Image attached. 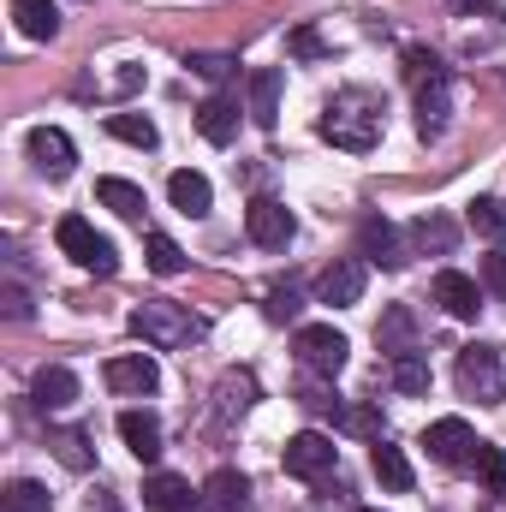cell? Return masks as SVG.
Listing matches in <instances>:
<instances>
[{
  "instance_id": "1",
  "label": "cell",
  "mask_w": 506,
  "mask_h": 512,
  "mask_svg": "<svg viewBox=\"0 0 506 512\" xmlns=\"http://www.w3.org/2000/svg\"><path fill=\"white\" fill-rule=\"evenodd\" d=\"M381 126H387V102L376 90H340L322 114V137L346 155H370L381 143Z\"/></svg>"
},
{
  "instance_id": "2",
  "label": "cell",
  "mask_w": 506,
  "mask_h": 512,
  "mask_svg": "<svg viewBox=\"0 0 506 512\" xmlns=\"http://www.w3.org/2000/svg\"><path fill=\"white\" fill-rule=\"evenodd\" d=\"M131 334L143 346H155V352H173V346H191L203 334V322L185 304H173V298H149V304L131 310Z\"/></svg>"
},
{
  "instance_id": "3",
  "label": "cell",
  "mask_w": 506,
  "mask_h": 512,
  "mask_svg": "<svg viewBox=\"0 0 506 512\" xmlns=\"http://www.w3.org/2000/svg\"><path fill=\"white\" fill-rule=\"evenodd\" d=\"M453 382L465 399H477V405H495L506 399V370H501V352L495 346H465L459 352V364H453Z\"/></svg>"
},
{
  "instance_id": "4",
  "label": "cell",
  "mask_w": 506,
  "mask_h": 512,
  "mask_svg": "<svg viewBox=\"0 0 506 512\" xmlns=\"http://www.w3.org/2000/svg\"><path fill=\"white\" fill-rule=\"evenodd\" d=\"M54 245L72 256L78 268H90V274H114L120 268V251H114V239H102L84 215H66L60 227H54Z\"/></svg>"
},
{
  "instance_id": "5",
  "label": "cell",
  "mask_w": 506,
  "mask_h": 512,
  "mask_svg": "<svg viewBox=\"0 0 506 512\" xmlns=\"http://www.w3.org/2000/svg\"><path fill=\"white\" fill-rule=\"evenodd\" d=\"M292 352H298V364H304L310 376H328V382H334V376L346 370V358H352L346 334H340V328H328V322H310V328H298Z\"/></svg>"
},
{
  "instance_id": "6",
  "label": "cell",
  "mask_w": 506,
  "mask_h": 512,
  "mask_svg": "<svg viewBox=\"0 0 506 512\" xmlns=\"http://www.w3.org/2000/svg\"><path fill=\"white\" fill-rule=\"evenodd\" d=\"M423 447H429V459H435V465L465 471V465H471V453H477V435H471V423H465V417H435V423L423 429Z\"/></svg>"
},
{
  "instance_id": "7",
  "label": "cell",
  "mask_w": 506,
  "mask_h": 512,
  "mask_svg": "<svg viewBox=\"0 0 506 512\" xmlns=\"http://www.w3.org/2000/svg\"><path fill=\"white\" fill-rule=\"evenodd\" d=\"M334 459H340V447H334L322 429H304V435H292V441H286V453H280L286 477H304V483L328 477V471H334Z\"/></svg>"
},
{
  "instance_id": "8",
  "label": "cell",
  "mask_w": 506,
  "mask_h": 512,
  "mask_svg": "<svg viewBox=\"0 0 506 512\" xmlns=\"http://www.w3.org/2000/svg\"><path fill=\"white\" fill-rule=\"evenodd\" d=\"M245 233H251V245H262V251H286L292 245V209L274 203V197H256L251 209H245Z\"/></svg>"
},
{
  "instance_id": "9",
  "label": "cell",
  "mask_w": 506,
  "mask_h": 512,
  "mask_svg": "<svg viewBox=\"0 0 506 512\" xmlns=\"http://www.w3.org/2000/svg\"><path fill=\"white\" fill-rule=\"evenodd\" d=\"M364 280H370L364 256H340L334 268H322L316 298H322V304H334V310H346V304H358V298H364Z\"/></svg>"
},
{
  "instance_id": "10",
  "label": "cell",
  "mask_w": 506,
  "mask_h": 512,
  "mask_svg": "<svg viewBox=\"0 0 506 512\" xmlns=\"http://www.w3.org/2000/svg\"><path fill=\"white\" fill-rule=\"evenodd\" d=\"M429 298H435L447 316H459V322H477V310H483V286H477L471 274H459V268H441L435 286H429Z\"/></svg>"
},
{
  "instance_id": "11",
  "label": "cell",
  "mask_w": 506,
  "mask_h": 512,
  "mask_svg": "<svg viewBox=\"0 0 506 512\" xmlns=\"http://www.w3.org/2000/svg\"><path fill=\"white\" fill-rule=\"evenodd\" d=\"M30 161H36L48 179H66L72 161H78V149H72V137H66L60 126H36L30 131Z\"/></svg>"
},
{
  "instance_id": "12",
  "label": "cell",
  "mask_w": 506,
  "mask_h": 512,
  "mask_svg": "<svg viewBox=\"0 0 506 512\" xmlns=\"http://www.w3.org/2000/svg\"><path fill=\"white\" fill-rule=\"evenodd\" d=\"M358 256H364V262H376V268H405L399 227H393V221H381V215H370V221L358 227Z\"/></svg>"
},
{
  "instance_id": "13",
  "label": "cell",
  "mask_w": 506,
  "mask_h": 512,
  "mask_svg": "<svg viewBox=\"0 0 506 512\" xmlns=\"http://www.w3.org/2000/svg\"><path fill=\"white\" fill-rule=\"evenodd\" d=\"M108 387L126 393V399H143V393L161 387V370H155L149 352H131V358H114V364H108Z\"/></svg>"
},
{
  "instance_id": "14",
  "label": "cell",
  "mask_w": 506,
  "mask_h": 512,
  "mask_svg": "<svg viewBox=\"0 0 506 512\" xmlns=\"http://www.w3.org/2000/svg\"><path fill=\"white\" fill-rule=\"evenodd\" d=\"M167 203H173L179 215H191V221H197V215H209V209H215V185H209L203 173L179 167V173L167 179Z\"/></svg>"
},
{
  "instance_id": "15",
  "label": "cell",
  "mask_w": 506,
  "mask_h": 512,
  "mask_svg": "<svg viewBox=\"0 0 506 512\" xmlns=\"http://www.w3.org/2000/svg\"><path fill=\"white\" fill-rule=\"evenodd\" d=\"M143 501L155 512H191V507H203V495H191V483L185 477H173V471H155L149 483H143Z\"/></svg>"
},
{
  "instance_id": "16",
  "label": "cell",
  "mask_w": 506,
  "mask_h": 512,
  "mask_svg": "<svg viewBox=\"0 0 506 512\" xmlns=\"http://www.w3.org/2000/svg\"><path fill=\"white\" fill-rule=\"evenodd\" d=\"M30 399H36L42 411H66V405L78 399V376H72L66 364H48V370H36V382H30Z\"/></svg>"
},
{
  "instance_id": "17",
  "label": "cell",
  "mask_w": 506,
  "mask_h": 512,
  "mask_svg": "<svg viewBox=\"0 0 506 512\" xmlns=\"http://www.w3.org/2000/svg\"><path fill=\"white\" fill-rule=\"evenodd\" d=\"M280 84H286V72H280V66L251 72V120L262 131H274V120H280Z\"/></svg>"
},
{
  "instance_id": "18",
  "label": "cell",
  "mask_w": 506,
  "mask_h": 512,
  "mask_svg": "<svg viewBox=\"0 0 506 512\" xmlns=\"http://www.w3.org/2000/svg\"><path fill=\"white\" fill-rule=\"evenodd\" d=\"M120 441H126L143 465L161 459V423H155L149 411H120Z\"/></svg>"
},
{
  "instance_id": "19",
  "label": "cell",
  "mask_w": 506,
  "mask_h": 512,
  "mask_svg": "<svg viewBox=\"0 0 506 512\" xmlns=\"http://www.w3.org/2000/svg\"><path fill=\"white\" fill-rule=\"evenodd\" d=\"M197 131L221 149V143H233L239 137V102L233 96H209L203 108H197Z\"/></svg>"
},
{
  "instance_id": "20",
  "label": "cell",
  "mask_w": 506,
  "mask_h": 512,
  "mask_svg": "<svg viewBox=\"0 0 506 512\" xmlns=\"http://www.w3.org/2000/svg\"><path fill=\"white\" fill-rule=\"evenodd\" d=\"M197 495H203V512H245V501H251V483H245L239 471H215Z\"/></svg>"
},
{
  "instance_id": "21",
  "label": "cell",
  "mask_w": 506,
  "mask_h": 512,
  "mask_svg": "<svg viewBox=\"0 0 506 512\" xmlns=\"http://www.w3.org/2000/svg\"><path fill=\"white\" fill-rule=\"evenodd\" d=\"M411 340H417V322H411V310H405V304H393V310L376 322V346L387 352V358H405V352H417Z\"/></svg>"
},
{
  "instance_id": "22",
  "label": "cell",
  "mask_w": 506,
  "mask_h": 512,
  "mask_svg": "<svg viewBox=\"0 0 506 512\" xmlns=\"http://www.w3.org/2000/svg\"><path fill=\"white\" fill-rule=\"evenodd\" d=\"M96 203H102V209H114L120 221H143V209H149V203H143V191H137L131 179H96Z\"/></svg>"
},
{
  "instance_id": "23",
  "label": "cell",
  "mask_w": 506,
  "mask_h": 512,
  "mask_svg": "<svg viewBox=\"0 0 506 512\" xmlns=\"http://www.w3.org/2000/svg\"><path fill=\"white\" fill-rule=\"evenodd\" d=\"M447 114H453V90H447V84L417 90V131H423V137H441V131H447Z\"/></svg>"
},
{
  "instance_id": "24",
  "label": "cell",
  "mask_w": 506,
  "mask_h": 512,
  "mask_svg": "<svg viewBox=\"0 0 506 512\" xmlns=\"http://www.w3.org/2000/svg\"><path fill=\"white\" fill-rule=\"evenodd\" d=\"M12 18H18V30H24L30 42H48V36L60 30V12H54V0H12Z\"/></svg>"
},
{
  "instance_id": "25",
  "label": "cell",
  "mask_w": 506,
  "mask_h": 512,
  "mask_svg": "<svg viewBox=\"0 0 506 512\" xmlns=\"http://www.w3.org/2000/svg\"><path fill=\"white\" fill-rule=\"evenodd\" d=\"M370 465H376V483L387 489V495H405V489H411V465H405V453H399V447H387V441H376Z\"/></svg>"
},
{
  "instance_id": "26",
  "label": "cell",
  "mask_w": 506,
  "mask_h": 512,
  "mask_svg": "<svg viewBox=\"0 0 506 512\" xmlns=\"http://www.w3.org/2000/svg\"><path fill=\"white\" fill-rule=\"evenodd\" d=\"M411 239H417V251H435V256H453L459 245V227L447 221V215H423L417 227H411Z\"/></svg>"
},
{
  "instance_id": "27",
  "label": "cell",
  "mask_w": 506,
  "mask_h": 512,
  "mask_svg": "<svg viewBox=\"0 0 506 512\" xmlns=\"http://www.w3.org/2000/svg\"><path fill=\"white\" fill-rule=\"evenodd\" d=\"M471 471H477V483H483L489 495H506V453H501V447L477 441V453H471Z\"/></svg>"
},
{
  "instance_id": "28",
  "label": "cell",
  "mask_w": 506,
  "mask_h": 512,
  "mask_svg": "<svg viewBox=\"0 0 506 512\" xmlns=\"http://www.w3.org/2000/svg\"><path fill=\"white\" fill-rule=\"evenodd\" d=\"M465 221H471V233H483V239H506V203L501 197H477V203L465 209Z\"/></svg>"
},
{
  "instance_id": "29",
  "label": "cell",
  "mask_w": 506,
  "mask_h": 512,
  "mask_svg": "<svg viewBox=\"0 0 506 512\" xmlns=\"http://www.w3.org/2000/svg\"><path fill=\"white\" fill-rule=\"evenodd\" d=\"M108 131H114L120 143H131V149H155V143H161L155 120H143V114H108Z\"/></svg>"
},
{
  "instance_id": "30",
  "label": "cell",
  "mask_w": 506,
  "mask_h": 512,
  "mask_svg": "<svg viewBox=\"0 0 506 512\" xmlns=\"http://www.w3.org/2000/svg\"><path fill=\"white\" fill-rule=\"evenodd\" d=\"M405 78H411L417 90H429V84H447V66H441L429 48H405Z\"/></svg>"
},
{
  "instance_id": "31",
  "label": "cell",
  "mask_w": 506,
  "mask_h": 512,
  "mask_svg": "<svg viewBox=\"0 0 506 512\" xmlns=\"http://www.w3.org/2000/svg\"><path fill=\"white\" fill-rule=\"evenodd\" d=\"M0 512H48V489L30 483V477H18V483L0 495Z\"/></svg>"
},
{
  "instance_id": "32",
  "label": "cell",
  "mask_w": 506,
  "mask_h": 512,
  "mask_svg": "<svg viewBox=\"0 0 506 512\" xmlns=\"http://www.w3.org/2000/svg\"><path fill=\"white\" fill-rule=\"evenodd\" d=\"M393 387H399V393H429V364H423L417 352L393 358Z\"/></svg>"
},
{
  "instance_id": "33",
  "label": "cell",
  "mask_w": 506,
  "mask_h": 512,
  "mask_svg": "<svg viewBox=\"0 0 506 512\" xmlns=\"http://www.w3.org/2000/svg\"><path fill=\"white\" fill-rule=\"evenodd\" d=\"M143 251H149V268H155V274H179V268H185V251H179L167 233H149Z\"/></svg>"
},
{
  "instance_id": "34",
  "label": "cell",
  "mask_w": 506,
  "mask_h": 512,
  "mask_svg": "<svg viewBox=\"0 0 506 512\" xmlns=\"http://www.w3.org/2000/svg\"><path fill=\"white\" fill-rule=\"evenodd\" d=\"M215 399H221V417H233V411H245V405L256 399V382H251V376H227Z\"/></svg>"
},
{
  "instance_id": "35",
  "label": "cell",
  "mask_w": 506,
  "mask_h": 512,
  "mask_svg": "<svg viewBox=\"0 0 506 512\" xmlns=\"http://www.w3.org/2000/svg\"><path fill=\"white\" fill-rule=\"evenodd\" d=\"M54 453H60V465H72V471H84V465H90V447H84V435H78V429L54 435Z\"/></svg>"
},
{
  "instance_id": "36",
  "label": "cell",
  "mask_w": 506,
  "mask_h": 512,
  "mask_svg": "<svg viewBox=\"0 0 506 512\" xmlns=\"http://www.w3.org/2000/svg\"><path fill=\"white\" fill-rule=\"evenodd\" d=\"M286 54H298V60H322V54H328V42L304 24V30H292V36H286Z\"/></svg>"
},
{
  "instance_id": "37",
  "label": "cell",
  "mask_w": 506,
  "mask_h": 512,
  "mask_svg": "<svg viewBox=\"0 0 506 512\" xmlns=\"http://www.w3.org/2000/svg\"><path fill=\"white\" fill-rule=\"evenodd\" d=\"M185 66H191V72H203V78H215V84H221V78H227V72H233V66H239V60H233V54H191V60H185Z\"/></svg>"
},
{
  "instance_id": "38",
  "label": "cell",
  "mask_w": 506,
  "mask_h": 512,
  "mask_svg": "<svg viewBox=\"0 0 506 512\" xmlns=\"http://www.w3.org/2000/svg\"><path fill=\"white\" fill-rule=\"evenodd\" d=\"M483 286H489L495 298H506V251H489V256H483Z\"/></svg>"
},
{
  "instance_id": "39",
  "label": "cell",
  "mask_w": 506,
  "mask_h": 512,
  "mask_svg": "<svg viewBox=\"0 0 506 512\" xmlns=\"http://www.w3.org/2000/svg\"><path fill=\"white\" fill-rule=\"evenodd\" d=\"M298 316V292L286 286V292H268V322H292Z\"/></svg>"
},
{
  "instance_id": "40",
  "label": "cell",
  "mask_w": 506,
  "mask_h": 512,
  "mask_svg": "<svg viewBox=\"0 0 506 512\" xmlns=\"http://www.w3.org/2000/svg\"><path fill=\"white\" fill-rule=\"evenodd\" d=\"M346 429H358V435H376V441H381V417L370 411V405H358V411H346Z\"/></svg>"
},
{
  "instance_id": "41",
  "label": "cell",
  "mask_w": 506,
  "mask_h": 512,
  "mask_svg": "<svg viewBox=\"0 0 506 512\" xmlns=\"http://www.w3.org/2000/svg\"><path fill=\"white\" fill-rule=\"evenodd\" d=\"M137 84H143V72H137V66H126V72H120V78H114V90H120V96H131V90H137Z\"/></svg>"
},
{
  "instance_id": "42",
  "label": "cell",
  "mask_w": 506,
  "mask_h": 512,
  "mask_svg": "<svg viewBox=\"0 0 506 512\" xmlns=\"http://www.w3.org/2000/svg\"><path fill=\"white\" fill-rule=\"evenodd\" d=\"M6 316H30V304H24V292H18V286L6 292Z\"/></svg>"
},
{
  "instance_id": "43",
  "label": "cell",
  "mask_w": 506,
  "mask_h": 512,
  "mask_svg": "<svg viewBox=\"0 0 506 512\" xmlns=\"http://www.w3.org/2000/svg\"><path fill=\"white\" fill-rule=\"evenodd\" d=\"M483 512H506V495H489V507Z\"/></svg>"
},
{
  "instance_id": "44",
  "label": "cell",
  "mask_w": 506,
  "mask_h": 512,
  "mask_svg": "<svg viewBox=\"0 0 506 512\" xmlns=\"http://www.w3.org/2000/svg\"><path fill=\"white\" fill-rule=\"evenodd\" d=\"M364 512H381V507H364Z\"/></svg>"
}]
</instances>
